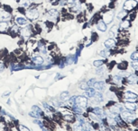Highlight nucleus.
Instances as JSON below:
<instances>
[{
    "instance_id": "46",
    "label": "nucleus",
    "mask_w": 138,
    "mask_h": 131,
    "mask_svg": "<svg viewBox=\"0 0 138 131\" xmlns=\"http://www.w3.org/2000/svg\"><path fill=\"white\" fill-rule=\"evenodd\" d=\"M42 129H43V131H47V130H46V129H44V127H43V128H42Z\"/></svg>"
},
{
    "instance_id": "27",
    "label": "nucleus",
    "mask_w": 138,
    "mask_h": 131,
    "mask_svg": "<svg viewBox=\"0 0 138 131\" xmlns=\"http://www.w3.org/2000/svg\"><path fill=\"white\" fill-rule=\"evenodd\" d=\"M103 64H104L103 60H95L93 65H94V66H96V67H99V66H101Z\"/></svg>"
},
{
    "instance_id": "43",
    "label": "nucleus",
    "mask_w": 138,
    "mask_h": 131,
    "mask_svg": "<svg viewBox=\"0 0 138 131\" xmlns=\"http://www.w3.org/2000/svg\"><path fill=\"white\" fill-rule=\"evenodd\" d=\"M76 2V0H67V3H68V4H74V3Z\"/></svg>"
},
{
    "instance_id": "19",
    "label": "nucleus",
    "mask_w": 138,
    "mask_h": 131,
    "mask_svg": "<svg viewBox=\"0 0 138 131\" xmlns=\"http://www.w3.org/2000/svg\"><path fill=\"white\" fill-rule=\"evenodd\" d=\"M93 113H94L95 115H97V116L102 117L103 114H104V111L100 108H95L94 110H93Z\"/></svg>"
},
{
    "instance_id": "29",
    "label": "nucleus",
    "mask_w": 138,
    "mask_h": 131,
    "mask_svg": "<svg viewBox=\"0 0 138 131\" xmlns=\"http://www.w3.org/2000/svg\"><path fill=\"white\" fill-rule=\"evenodd\" d=\"M79 87L81 89H83V90H88V89H90V87L89 85H88V83H82L79 84Z\"/></svg>"
},
{
    "instance_id": "36",
    "label": "nucleus",
    "mask_w": 138,
    "mask_h": 131,
    "mask_svg": "<svg viewBox=\"0 0 138 131\" xmlns=\"http://www.w3.org/2000/svg\"><path fill=\"white\" fill-rule=\"evenodd\" d=\"M65 119L66 120H69V121H73L74 120V118H73V116L72 115H67V116H65Z\"/></svg>"
},
{
    "instance_id": "17",
    "label": "nucleus",
    "mask_w": 138,
    "mask_h": 131,
    "mask_svg": "<svg viewBox=\"0 0 138 131\" xmlns=\"http://www.w3.org/2000/svg\"><path fill=\"white\" fill-rule=\"evenodd\" d=\"M8 29V23L7 22L0 21V32H5Z\"/></svg>"
},
{
    "instance_id": "35",
    "label": "nucleus",
    "mask_w": 138,
    "mask_h": 131,
    "mask_svg": "<svg viewBox=\"0 0 138 131\" xmlns=\"http://www.w3.org/2000/svg\"><path fill=\"white\" fill-rule=\"evenodd\" d=\"M121 79H122V77H121V76H119V75H116V76H114V81H115V82H116V83L120 82Z\"/></svg>"
},
{
    "instance_id": "39",
    "label": "nucleus",
    "mask_w": 138,
    "mask_h": 131,
    "mask_svg": "<svg viewBox=\"0 0 138 131\" xmlns=\"http://www.w3.org/2000/svg\"><path fill=\"white\" fill-rule=\"evenodd\" d=\"M29 115H30V116H32V117H33V118H39V115H38V114L34 113L33 111H32V112H30V114H29Z\"/></svg>"
},
{
    "instance_id": "16",
    "label": "nucleus",
    "mask_w": 138,
    "mask_h": 131,
    "mask_svg": "<svg viewBox=\"0 0 138 131\" xmlns=\"http://www.w3.org/2000/svg\"><path fill=\"white\" fill-rule=\"evenodd\" d=\"M33 62L35 65H42L44 63V58L42 57H39V56H36V57H33Z\"/></svg>"
},
{
    "instance_id": "20",
    "label": "nucleus",
    "mask_w": 138,
    "mask_h": 131,
    "mask_svg": "<svg viewBox=\"0 0 138 131\" xmlns=\"http://www.w3.org/2000/svg\"><path fill=\"white\" fill-rule=\"evenodd\" d=\"M60 99L63 101H67V100L69 99V93H68V92H63V93H61V95H60Z\"/></svg>"
},
{
    "instance_id": "26",
    "label": "nucleus",
    "mask_w": 138,
    "mask_h": 131,
    "mask_svg": "<svg viewBox=\"0 0 138 131\" xmlns=\"http://www.w3.org/2000/svg\"><path fill=\"white\" fill-rule=\"evenodd\" d=\"M126 15H127V13H126V11H125V10H123V11H121L120 13L118 14L117 18H118V19H123V18H125V16H126Z\"/></svg>"
},
{
    "instance_id": "44",
    "label": "nucleus",
    "mask_w": 138,
    "mask_h": 131,
    "mask_svg": "<svg viewBox=\"0 0 138 131\" xmlns=\"http://www.w3.org/2000/svg\"><path fill=\"white\" fill-rule=\"evenodd\" d=\"M4 68H5V66H4V65H3L2 63H0V72H1V71L4 70Z\"/></svg>"
},
{
    "instance_id": "32",
    "label": "nucleus",
    "mask_w": 138,
    "mask_h": 131,
    "mask_svg": "<svg viewBox=\"0 0 138 131\" xmlns=\"http://www.w3.org/2000/svg\"><path fill=\"white\" fill-rule=\"evenodd\" d=\"M131 66H132V67H133L134 69L138 70V61H133L132 64H131Z\"/></svg>"
},
{
    "instance_id": "38",
    "label": "nucleus",
    "mask_w": 138,
    "mask_h": 131,
    "mask_svg": "<svg viewBox=\"0 0 138 131\" xmlns=\"http://www.w3.org/2000/svg\"><path fill=\"white\" fill-rule=\"evenodd\" d=\"M73 63V58L72 57H69V58H67V64H69V65H70V64Z\"/></svg>"
},
{
    "instance_id": "11",
    "label": "nucleus",
    "mask_w": 138,
    "mask_h": 131,
    "mask_svg": "<svg viewBox=\"0 0 138 131\" xmlns=\"http://www.w3.org/2000/svg\"><path fill=\"white\" fill-rule=\"evenodd\" d=\"M125 109H127L128 111H135L137 109L136 103H133V102H126L125 104Z\"/></svg>"
},
{
    "instance_id": "31",
    "label": "nucleus",
    "mask_w": 138,
    "mask_h": 131,
    "mask_svg": "<svg viewBox=\"0 0 138 131\" xmlns=\"http://www.w3.org/2000/svg\"><path fill=\"white\" fill-rule=\"evenodd\" d=\"M100 56H102V57H104V58H106V57H107V56L109 55V52L107 50H101L99 53Z\"/></svg>"
},
{
    "instance_id": "13",
    "label": "nucleus",
    "mask_w": 138,
    "mask_h": 131,
    "mask_svg": "<svg viewBox=\"0 0 138 131\" xmlns=\"http://www.w3.org/2000/svg\"><path fill=\"white\" fill-rule=\"evenodd\" d=\"M97 30H99L100 32H106L107 31V24H106L103 21H99L97 24Z\"/></svg>"
},
{
    "instance_id": "33",
    "label": "nucleus",
    "mask_w": 138,
    "mask_h": 131,
    "mask_svg": "<svg viewBox=\"0 0 138 131\" xmlns=\"http://www.w3.org/2000/svg\"><path fill=\"white\" fill-rule=\"evenodd\" d=\"M73 110H74L75 112H77V113H79V114H81L82 112H83V111H82V109H81V108H79V107H77V106H75Z\"/></svg>"
},
{
    "instance_id": "6",
    "label": "nucleus",
    "mask_w": 138,
    "mask_h": 131,
    "mask_svg": "<svg viewBox=\"0 0 138 131\" xmlns=\"http://www.w3.org/2000/svg\"><path fill=\"white\" fill-rule=\"evenodd\" d=\"M125 98L127 100V101H135V100H136V99L138 98V96L136 93H133V92H125Z\"/></svg>"
},
{
    "instance_id": "28",
    "label": "nucleus",
    "mask_w": 138,
    "mask_h": 131,
    "mask_svg": "<svg viewBox=\"0 0 138 131\" xmlns=\"http://www.w3.org/2000/svg\"><path fill=\"white\" fill-rule=\"evenodd\" d=\"M131 59L132 61H138V52H134L131 55Z\"/></svg>"
},
{
    "instance_id": "42",
    "label": "nucleus",
    "mask_w": 138,
    "mask_h": 131,
    "mask_svg": "<svg viewBox=\"0 0 138 131\" xmlns=\"http://www.w3.org/2000/svg\"><path fill=\"white\" fill-rule=\"evenodd\" d=\"M33 123H36V124H38L39 126L41 127V128H43V124H42L41 121H39V120H33Z\"/></svg>"
},
{
    "instance_id": "2",
    "label": "nucleus",
    "mask_w": 138,
    "mask_h": 131,
    "mask_svg": "<svg viewBox=\"0 0 138 131\" xmlns=\"http://www.w3.org/2000/svg\"><path fill=\"white\" fill-rule=\"evenodd\" d=\"M75 106L79 108H85L88 104V99L84 96H76L75 98Z\"/></svg>"
},
{
    "instance_id": "9",
    "label": "nucleus",
    "mask_w": 138,
    "mask_h": 131,
    "mask_svg": "<svg viewBox=\"0 0 138 131\" xmlns=\"http://www.w3.org/2000/svg\"><path fill=\"white\" fill-rule=\"evenodd\" d=\"M21 33H22V35H23V37H29V36H31V34H32L31 27L30 26H26V27H24L23 29H22Z\"/></svg>"
},
{
    "instance_id": "22",
    "label": "nucleus",
    "mask_w": 138,
    "mask_h": 131,
    "mask_svg": "<svg viewBox=\"0 0 138 131\" xmlns=\"http://www.w3.org/2000/svg\"><path fill=\"white\" fill-rule=\"evenodd\" d=\"M130 26V22L127 20H125V21H123L122 23H121L120 24V27L123 28V29H126V28H128Z\"/></svg>"
},
{
    "instance_id": "3",
    "label": "nucleus",
    "mask_w": 138,
    "mask_h": 131,
    "mask_svg": "<svg viewBox=\"0 0 138 131\" xmlns=\"http://www.w3.org/2000/svg\"><path fill=\"white\" fill-rule=\"evenodd\" d=\"M137 5V2L136 0H126L124 4V10L130 11Z\"/></svg>"
},
{
    "instance_id": "14",
    "label": "nucleus",
    "mask_w": 138,
    "mask_h": 131,
    "mask_svg": "<svg viewBox=\"0 0 138 131\" xmlns=\"http://www.w3.org/2000/svg\"><path fill=\"white\" fill-rule=\"evenodd\" d=\"M18 3L21 5V7L23 8H27L31 5V0H19Z\"/></svg>"
},
{
    "instance_id": "48",
    "label": "nucleus",
    "mask_w": 138,
    "mask_h": 131,
    "mask_svg": "<svg viewBox=\"0 0 138 131\" xmlns=\"http://www.w3.org/2000/svg\"><path fill=\"white\" fill-rule=\"evenodd\" d=\"M33 1H35V0H33Z\"/></svg>"
},
{
    "instance_id": "21",
    "label": "nucleus",
    "mask_w": 138,
    "mask_h": 131,
    "mask_svg": "<svg viewBox=\"0 0 138 131\" xmlns=\"http://www.w3.org/2000/svg\"><path fill=\"white\" fill-rule=\"evenodd\" d=\"M95 93H96V91H95L94 89L90 88V89H88L87 91H86L85 94H86L87 96H89V97H93V96L95 95Z\"/></svg>"
},
{
    "instance_id": "47",
    "label": "nucleus",
    "mask_w": 138,
    "mask_h": 131,
    "mask_svg": "<svg viewBox=\"0 0 138 131\" xmlns=\"http://www.w3.org/2000/svg\"><path fill=\"white\" fill-rule=\"evenodd\" d=\"M136 2H137V3H138V0H136Z\"/></svg>"
},
{
    "instance_id": "15",
    "label": "nucleus",
    "mask_w": 138,
    "mask_h": 131,
    "mask_svg": "<svg viewBox=\"0 0 138 131\" xmlns=\"http://www.w3.org/2000/svg\"><path fill=\"white\" fill-rule=\"evenodd\" d=\"M127 81L129 83H136L138 82V76L136 75H135V74L130 75V76H128Z\"/></svg>"
},
{
    "instance_id": "1",
    "label": "nucleus",
    "mask_w": 138,
    "mask_h": 131,
    "mask_svg": "<svg viewBox=\"0 0 138 131\" xmlns=\"http://www.w3.org/2000/svg\"><path fill=\"white\" fill-rule=\"evenodd\" d=\"M39 11L36 8H30L25 12V16L27 17V19L29 20H36L39 18Z\"/></svg>"
},
{
    "instance_id": "18",
    "label": "nucleus",
    "mask_w": 138,
    "mask_h": 131,
    "mask_svg": "<svg viewBox=\"0 0 138 131\" xmlns=\"http://www.w3.org/2000/svg\"><path fill=\"white\" fill-rule=\"evenodd\" d=\"M48 15L49 16H51L52 18H56L58 17V15H59V13H58V11L56 9H51V10L48 11Z\"/></svg>"
},
{
    "instance_id": "40",
    "label": "nucleus",
    "mask_w": 138,
    "mask_h": 131,
    "mask_svg": "<svg viewBox=\"0 0 138 131\" xmlns=\"http://www.w3.org/2000/svg\"><path fill=\"white\" fill-rule=\"evenodd\" d=\"M75 98H76V96H73V97H71V98L69 99V104H74Z\"/></svg>"
},
{
    "instance_id": "45",
    "label": "nucleus",
    "mask_w": 138,
    "mask_h": 131,
    "mask_svg": "<svg viewBox=\"0 0 138 131\" xmlns=\"http://www.w3.org/2000/svg\"><path fill=\"white\" fill-rule=\"evenodd\" d=\"M49 1H50L51 3H52V4H55V3H56L58 0H49Z\"/></svg>"
},
{
    "instance_id": "25",
    "label": "nucleus",
    "mask_w": 138,
    "mask_h": 131,
    "mask_svg": "<svg viewBox=\"0 0 138 131\" xmlns=\"http://www.w3.org/2000/svg\"><path fill=\"white\" fill-rule=\"evenodd\" d=\"M94 97H95V99H96L97 101H103V96H102V94H101L100 93H95Z\"/></svg>"
},
{
    "instance_id": "4",
    "label": "nucleus",
    "mask_w": 138,
    "mask_h": 131,
    "mask_svg": "<svg viewBox=\"0 0 138 131\" xmlns=\"http://www.w3.org/2000/svg\"><path fill=\"white\" fill-rule=\"evenodd\" d=\"M121 117L123 118V119L125 121H127V122H131V121L134 120V118H135V115H134L132 112L130 111H123L121 112Z\"/></svg>"
},
{
    "instance_id": "23",
    "label": "nucleus",
    "mask_w": 138,
    "mask_h": 131,
    "mask_svg": "<svg viewBox=\"0 0 138 131\" xmlns=\"http://www.w3.org/2000/svg\"><path fill=\"white\" fill-rule=\"evenodd\" d=\"M74 131H85L84 127L82 126V124H78L74 127Z\"/></svg>"
},
{
    "instance_id": "34",
    "label": "nucleus",
    "mask_w": 138,
    "mask_h": 131,
    "mask_svg": "<svg viewBox=\"0 0 138 131\" xmlns=\"http://www.w3.org/2000/svg\"><path fill=\"white\" fill-rule=\"evenodd\" d=\"M95 82H96V79L95 78H92V79H90V80H89V82H88V85L90 86H93V84L95 83Z\"/></svg>"
},
{
    "instance_id": "24",
    "label": "nucleus",
    "mask_w": 138,
    "mask_h": 131,
    "mask_svg": "<svg viewBox=\"0 0 138 131\" xmlns=\"http://www.w3.org/2000/svg\"><path fill=\"white\" fill-rule=\"evenodd\" d=\"M32 110H33L32 111H33V112H34V113H36V114L42 113V110L39 108L38 106H33V107H32Z\"/></svg>"
},
{
    "instance_id": "5",
    "label": "nucleus",
    "mask_w": 138,
    "mask_h": 131,
    "mask_svg": "<svg viewBox=\"0 0 138 131\" xmlns=\"http://www.w3.org/2000/svg\"><path fill=\"white\" fill-rule=\"evenodd\" d=\"M10 19H11V14L8 11L0 10V21L6 22V21L10 20Z\"/></svg>"
},
{
    "instance_id": "30",
    "label": "nucleus",
    "mask_w": 138,
    "mask_h": 131,
    "mask_svg": "<svg viewBox=\"0 0 138 131\" xmlns=\"http://www.w3.org/2000/svg\"><path fill=\"white\" fill-rule=\"evenodd\" d=\"M84 129H85V131H94L93 128H92L91 125H90V124H85Z\"/></svg>"
},
{
    "instance_id": "41",
    "label": "nucleus",
    "mask_w": 138,
    "mask_h": 131,
    "mask_svg": "<svg viewBox=\"0 0 138 131\" xmlns=\"http://www.w3.org/2000/svg\"><path fill=\"white\" fill-rule=\"evenodd\" d=\"M44 107H45L46 109H48L49 111H52V108H51V106H49V105H48V104H47V103H44Z\"/></svg>"
},
{
    "instance_id": "12",
    "label": "nucleus",
    "mask_w": 138,
    "mask_h": 131,
    "mask_svg": "<svg viewBox=\"0 0 138 131\" xmlns=\"http://www.w3.org/2000/svg\"><path fill=\"white\" fill-rule=\"evenodd\" d=\"M115 45V41L113 39H108L105 41L104 43V46H105L107 49H110V48H113L114 46Z\"/></svg>"
},
{
    "instance_id": "8",
    "label": "nucleus",
    "mask_w": 138,
    "mask_h": 131,
    "mask_svg": "<svg viewBox=\"0 0 138 131\" xmlns=\"http://www.w3.org/2000/svg\"><path fill=\"white\" fill-rule=\"evenodd\" d=\"M15 21V23H16V24H18V25H26L27 23H28L25 18L22 17V16H16Z\"/></svg>"
},
{
    "instance_id": "7",
    "label": "nucleus",
    "mask_w": 138,
    "mask_h": 131,
    "mask_svg": "<svg viewBox=\"0 0 138 131\" xmlns=\"http://www.w3.org/2000/svg\"><path fill=\"white\" fill-rule=\"evenodd\" d=\"M113 20V13L112 12H107V13L104 14L103 15V22L107 24V23H110Z\"/></svg>"
},
{
    "instance_id": "37",
    "label": "nucleus",
    "mask_w": 138,
    "mask_h": 131,
    "mask_svg": "<svg viewBox=\"0 0 138 131\" xmlns=\"http://www.w3.org/2000/svg\"><path fill=\"white\" fill-rule=\"evenodd\" d=\"M19 129H20L21 131H30V130H29L28 128H26V127L23 126V125H21V126L19 127Z\"/></svg>"
},
{
    "instance_id": "10",
    "label": "nucleus",
    "mask_w": 138,
    "mask_h": 131,
    "mask_svg": "<svg viewBox=\"0 0 138 131\" xmlns=\"http://www.w3.org/2000/svg\"><path fill=\"white\" fill-rule=\"evenodd\" d=\"M95 89H97V91H103L105 88V83L100 81V82H95V83L93 84Z\"/></svg>"
}]
</instances>
